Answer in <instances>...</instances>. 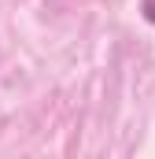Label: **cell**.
Wrapping results in <instances>:
<instances>
[{
    "mask_svg": "<svg viewBox=\"0 0 155 159\" xmlns=\"http://www.w3.org/2000/svg\"><path fill=\"white\" fill-rule=\"evenodd\" d=\"M140 11H144V19H148V22H155V0H144V4H140Z\"/></svg>",
    "mask_w": 155,
    "mask_h": 159,
    "instance_id": "obj_1",
    "label": "cell"
}]
</instances>
